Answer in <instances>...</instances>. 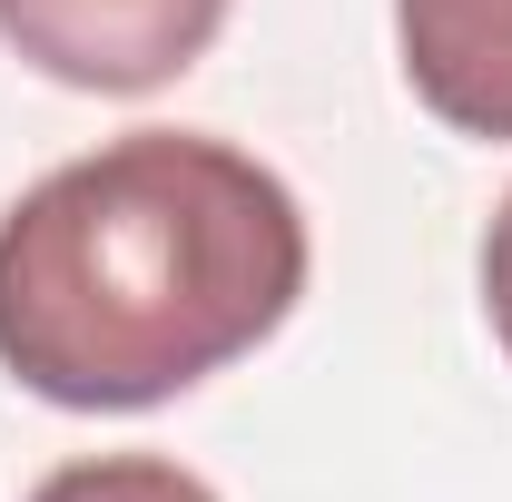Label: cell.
Here are the masks:
<instances>
[{
  "label": "cell",
  "instance_id": "4",
  "mask_svg": "<svg viewBox=\"0 0 512 502\" xmlns=\"http://www.w3.org/2000/svg\"><path fill=\"white\" fill-rule=\"evenodd\" d=\"M30 502H217V493L188 463H168V453H79Z\"/></svg>",
  "mask_w": 512,
  "mask_h": 502
},
{
  "label": "cell",
  "instance_id": "2",
  "mask_svg": "<svg viewBox=\"0 0 512 502\" xmlns=\"http://www.w3.org/2000/svg\"><path fill=\"white\" fill-rule=\"evenodd\" d=\"M227 10L237 0H0V50L89 99H148L217 50Z\"/></svg>",
  "mask_w": 512,
  "mask_h": 502
},
{
  "label": "cell",
  "instance_id": "1",
  "mask_svg": "<svg viewBox=\"0 0 512 502\" xmlns=\"http://www.w3.org/2000/svg\"><path fill=\"white\" fill-rule=\"evenodd\" d=\"M306 296L296 188L197 128H128L0 217V365L60 414H148Z\"/></svg>",
  "mask_w": 512,
  "mask_h": 502
},
{
  "label": "cell",
  "instance_id": "5",
  "mask_svg": "<svg viewBox=\"0 0 512 502\" xmlns=\"http://www.w3.org/2000/svg\"><path fill=\"white\" fill-rule=\"evenodd\" d=\"M483 315H493V335H503V355H512V197L493 207V227H483Z\"/></svg>",
  "mask_w": 512,
  "mask_h": 502
},
{
  "label": "cell",
  "instance_id": "3",
  "mask_svg": "<svg viewBox=\"0 0 512 502\" xmlns=\"http://www.w3.org/2000/svg\"><path fill=\"white\" fill-rule=\"evenodd\" d=\"M394 50L453 138H512V0H394Z\"/></svg>",
  "mask_w": 512,
  "mask_h": 502
}]
</instances>
